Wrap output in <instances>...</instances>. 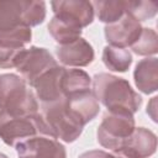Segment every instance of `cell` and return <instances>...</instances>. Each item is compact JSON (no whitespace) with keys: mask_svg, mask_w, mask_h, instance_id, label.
<instances>
[{"mask_svg":"<svg viewBox=\"0 0 158 158\" xmlns=\"http://www.w3.org/2000/svg\"><path fill=\"white\" fill-rule=\"evenodd\" d=\"M46 19V2L35 0L0 1V44L25 48L31 42V27Z\"/></svg>","mask_w":158,"mask_h":158,"instance_id":"6da1fadb","label":"cell"},{"mask_svg":"<svg viewBox=\"0 0 158 158\" xmlns=\"http://www.w3.org/2000/svg\"><path fill=\"white\" fill-rule=\"evenodd\" d=\"M91 84V91L95 99L107 111L130 112L133 115L142 105V98L123 78L109 73H99L93 77Z\"/></svg>","mask_w":158,"mask_h":158,"instance_id":"7a4b0ae2","label":"cell"},{"mask_svg":"<svg viewBox=\"0 0 158 158\" xmlns=\"http://www.w3.org/2000/svg\"><path fill=\"white\" fill-rule=\"evenodd\" d=\"M36 120L41 136L60 139L65 143L74 142L84 130V125L80 123L68 109L65 98L41 104Z\"/></svg>","mask_w":158,"mask_h":158,"instance_id":"3957f363","label":"cell"},{"mask_svg":"<svg viewBox=\"0 0 158 158\" xmlns=\"http://www.w3.org/2000/svg\"><path fill=\"white\" fill-rule=\"evenodd\" d=\"M0 112L17 116L38 112L36 95L21 77L12 73L0 74Z\"/></svg>","mask_w":158,"mask_h":158,"instance_id":"277c9868","label":"cell"},{"mask_svg":"<svg viewBox=\"0 0 158 158\" xmlns=\"http://www.w3.org/2000/svg\"><path fill=\"white\" fill-rule=\"evenodd\" d=\"M135 130V117L130 112L106 111L98 127V142L107 149H116L131 136Z\"/></svg>","mask_w":158,"mask_h":158,"instance_id":"5b68a950","label":"cell"},{"mask_svg":"<svg viewBox=\"0 0 158 158\" xmlns=\"http://www.w3.org/2000/svg\"><path fill=\"white\" fill-rule=\"evenodd\" d=\"M58 63L53 56L42 47L32 46L30 48H22L17 56L15 68L21 74V78L30 86L47 70L56 67Z\"/></svg>","mask_w":158,"mask_h":158,"instance_id":"8992f818","label":"cell"},{"mask_svg":"<svg viewBox=\"0 0 158 158\" xmlns=\"http://www.w3.org/2000/svg\"><path fill=\"white\" fill-rule=\"evenodd\" d=\"M37 114L32 116H17L0 112V138L2 142L10 147H16L28 138L41 136L37 127Z\"/></svg>","mask_w":158,"mask_h":158,"instance_id":"52a82bcc","label":"cell"},{"mask_svg":"<svg viewBox=\"0 0 158 158\" xmlns=\"http://www.w3.org/2000/svg\"><path fill=\"white\" fill-rule=\"evenodd\" d=\"M54 16L79 30L94 21V9L90 1L84 0H58L51 2Z\"/></svg>","mask_w":158,"mask_h":158,"instance_id":"ba28073f","label":"cell"},{"mask_svg":"<svg viewBox=\"0 0 158 158\" xmlns=\"http://www.w3.org/2000/svg\"><path fill=\"white\" fill-rule=\"evenodd\" d=\"M19 158H67L65 147L47 136H35L16 147Z\"/></svg>","mask_w":158,"mask_h":158,"instance_id":"9c48e42d","label":"cell"},{"mask_svg":"<svg viewBox=\"0 0 158 158\" xmlns=\"http://www.w3.org/2000/svg\"><path fill=\"white\" fill-rule=\"evenodd\" d=\"M142 28L141 22L126 12L118 21L106 25L104 33L109 46L126 48L131 47L137 41Z\"/></svg>","mask_w":158,"mask_h":158,"instance_id":"30bf717a","label":"cell"},{"mask_svg":"<svg viewBox=\"0 0 158 158\" xmlns=\"http://www.w3.org/2000/svg\"><path fill=\"white\" fill-rule=\"evenodd\" d=\"M56 56L63 65L79 68L86 67L94 60V49L86 40L79 37L73 42L57 46Z\"/></svg>","mask_w":158,"mask_h":158,"instance_id":"8fae6325","label":"cell"},{"mask_svg":"<svg viewBox=\"0 0 158 158\" xmlns=\"http://www.w3.org/2000/svg\"><path fill=\"white\" fill-rule=\"evenodd\" d=\"M64 69V67L57 64L56 67L51 68L44 74H42L33 83L32 88L35 89L36 98L40 99L41 104L57 101L64 98L62 91V78Z\"/></svg>","mask_w":158,"mask_h":158,"instance_id":"7c38bea8","label":"cell"},{"mask_svg":"<svg viewBox=\"0 0 158 158\" xmlns=\"http://www.w3.org/2000/svg\"><path fill=\"white\" fill-rule=\"evenodd\" d=\"M121 147L128 151L136 158H149L156 153L157 136L146 127H135L131 136Z\"/></svg>","mask_w":158,"mask_h":158,"instance_id":"4fadbf2b","label":"cell"},{"mask_svg":"<svg viewBox=\"0 0 158 158\" xmlns=\"http://www.w3.org/2000/svg\"><path fill=\"white\" fill-rule=\"evenodd\" d=\"M65 100L70 112L84 126L94 120L100 111L99 101L95 99L91 90L74 94L69 98H65Z\"/></svg>","mask_w":158,"mask_h":158,"instance_id":"5bb4252c","label":"cell"},{"mask_svg":"<svg viewBox=\"0 0 158 158\" xmlns=\"http://www.w3.org/2000/svg\"><path fill=\"white\" fill-rule=\"evenodd\" d=\"M133 79L137 89L143 94H153L158 89V59L147 57L141 59L135 68Z\"/></svg>","mask_w":158,"mask_h":158,"instance_id":"9a60e30c","label":"cell"},{"mask_svg":"<svg viewBox=\"0 0 158 158\" xmlns=\"http://www.w3.org/2000/svg\"><path fill=\"white\" fill-rule=\"evenodd\" d=\"M91 78L83 69H64L62 78V91L64 98H69L74 94L91 90Z\"/></svg>","mask_w":158,"mask_h":158,"instance_id":"2e32d148","label":"cell"},{"mask_svg":"<svg viewBox=\"0 0 158 158\" xmlns=\"http://www.w3.org/2000/svg\"><path fill=\"white\" fill-rule=\"evenodd\" d=\"M91 5L99 21L106 25L118 21L127 12V0H99Z\"/></svg>","mask_w":158,"mask_h":158,"instance_id":"e0dca14e","label":"cell"},{"mask_svg":"<svg viewBox=\"0 0 158 158\" xmlns=\"http://www.w3.org/2000/svg\"><path fill=\"white\" fill-rule=\"evenodd\" d=\"M102 63L109 70L125 73L132 64V54L126 48L105 46L101 56Z\"/></svg>","mask_w":158,"mask_h":158,"instance_id":"ac0fdd59","label":"cell"},{"mask_svg":"<svg viewBox=\"0 0 158 158\" xmlns=\"http://www.w3.org/2000/svg\"><path fill=\"white\" fill-rule=\"evenodd\" d=\"M81 31L83 30L77 28V27L57 19L56 16H53L48 23L49 35L59 44H65V43H69V42L78 40L81 36Z\"/></svg>","mask_w":158,"mask_h":158,"instance_id":"d6986e66","label":"cell"},{"mask_svg":"<svg viewBox=\"0 0 158 158\" xmlns=\"http://www.w3.org/2000/svg\"><path fill=\"white\" fill-rule=\"evenodd\" d=\"M133 53L138 56H153L158 52V36L153 28L143 27L137 41L131 46Z\"/></svg>","mask_w":158,"mask_h":158,"instance_id":"ffe728a7","label":"cell"},{"mask_svg":"<svg viewBox=\"0 0 158 158\" xmlns=\"http://www.w3.org/2000/svg\"><path fill=\"white\" fill-rule=\"evenodd\" d=\"M127 14H130L137 21L142 22L152 19L157 14V5L151 1L127 0Z\"/></svg>","mask_w":158,"mask_h":158,"instance_id":"44dd1931","label":"cell"},{"mask_svg":"<svg viewBox=\"0 0 158 158\" xmlns=\"http://www.w3.org/2000/svg\"><path fill=\"white\" fill-rule=\"evenodd\" d=\"M22 48H12L0 44V68H15L16 59Z\"/></svg>","mask_w":158,"mask_h":158,"instance_id":"7402d4cb","label":"cell"},{"mask_svg":"<svg viewBox=\"0 0 158 158\" xmlns=\"http://www.w3.org/2000/svg\"><path fill=\"white\" fill-rule=\"evenodd\" d=\"M78 158H114L111 153L101 151V149H91L81 153Z\"/></svg>","mask_w":158,"mask_h":158,"instance_id":"603a6c76","label":"cell"},{"mask_svg":"<svg viewBox=\"0 0 158 158\" xmlns=\"http://www.w3.org/2000/svg\"><path fill=\"white\" fill-rule=\"evenodd\" d=\"M112 157L114 158H136L133 154H131L128 151H126L125 148L120 147V148H116L112 151Z\"/></svg>","mask_w":158,"mask_h":158,"instance_id":"cb8c5ba5","label":"cell"},{"mask_svg":"<svg viewBox=\"0 0 158 158\" xmlns=\"http://www.w3.org/2000/svg\"><path fill=\"white\" fill-rule=\"evenodd\" d=\"M157 96H154V98H152V100H151V102L147 105V114L152 117V120L154 121V122H157V115H156V102H157Z\"/></svg>","mask_w":158,"mask_h":158,"instance_id":"d4e9b609","label":"cell"},{"mask_svg":"<svg viewBox=\"0 0 158 158\" xmlns=\"http://www.w3.org/2000/svg\"><path fill=\"white\" fill-rule=\"evenodd\" d=\"M0 158H9L6 154H4V153H0Z\"/></svg>","mask_w":158,"mask_h":158,"instance_id":"484cf974","label":"cell"}]
</instances>
